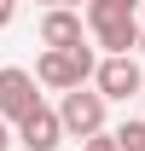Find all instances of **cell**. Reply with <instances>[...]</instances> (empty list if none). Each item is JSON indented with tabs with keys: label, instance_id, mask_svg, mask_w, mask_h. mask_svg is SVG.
I'll use <instances>...</instances> for the list:
<instances>
[{
	"label": "cell",
	"instance_id": "obj_2",
	"mask_svg": "<svg viewBox=\"0 0 145 151\" xmlns=\"http://www.w3.org/2000/svg\"><path fill=\"white\" fill-rule=\"evenodd\" d=\"M105 105L110 99L99 93V87H70V93L58 99V116H64V134L70 139H93V134H105Z\"/></svg>",
	"mask_w": 145,
	"mask_h": 151
},
{
	"label": "cell",
	"instance_id": "obj_8",
	"mask_svg": "<svg viewBox=\"0 0 145 151\" xmlns=\"http://www.w3.org/2000/svg\"><path fill=\"white\" fill-rule=\"evenodd\" d=\"M139 12V0H87V23H99V18H134Z\"/></svg>",
	"mask_w": 145,
	"mask_h": 151
},
{
	"label": "cell",
	"instance_id": "obj_6",
	"mask_svg": "<svg viewBox=\"0 0 145 151\" xmlns=\"http://www.w3.org/2000/svg\"><path fill=\"white\" fill-rule=\"evenodd\" d=\"M41 41L47 47H87V35H81V12L75 6H47V18H41Z\"/></svg>",
	"mask_w": 145,
	"mask_h": 151
},
{
	"label": "cell",
	"instance_id": "obj_4",
	"mask_svg": "<svg viewBox=\"0 0 145 151\" xmlns=\"http://www.w3.org/2000/svg\"><path fill=\"white\" fill-rule=\"evenodd\" d=\"M139 58L134 52H110V58H99V76H93V87H99V93L105 99H134L139 93Z\"/></svg>",
	"mask_w": 145,
	"mask_h": 151
},
{
	"label": "cell",
	"instance_id": "obj_13",
	"mask_svg": "<svg viewBox=\"0 0 145 151\" xmlns=\"http://www.w3.org/2000/svg\"><path fill=\"white\" fill-rule=\"evenodd\" d=\"M47 6H81V0H47Z\"/></svg>",
	"mask_w": 145,
	"mask_h": 151
},
{
	"label": "cell",
	"instance_id": "obj_7",
	"mask_svg": "<svg viewBox=\"0 0 145 151\" xmlns=\"http://www.w3.org/2000/svg\"><path fill=\"white\" fill-rule=\"evenodd\" d=\"M93 29V41H99V47H105V52H134V47H139V18H99V23H87Z\"/></svg>",
	"mask_w": 145,
	"mask_h": 151
},
{
	"label": "cell",
	"instance_id": "obj_10",
	"mask_svg": "<svg viewBox=\"0 0 145 151\" xmlns=\"http://www.w3.org/2000/svg\"><path fill=\"white\" fill-rule=\"evenodd\" d=\"M81 151H122V139L116 134H93V139H81Z\"/></svg>",
	"mask_w": 145,
	"mask_h": 151
},
{
	"label": "cell",
	"instance_id": "obj_11",
	"mask_svg": "<svg viewBox=\"0 0 145 151\" xmlns=\"http://www.w3.org/2000/svg\"><path fill=\"white\" fill-rule=\"evenodd\" d=\"M12 18H18V0H0V29H6Z\"/></svg>",
	"mask_w": 145,
	"mask_h": 151
},
{
	"label": "cell",
	"instance_id": "obj_5",
	"mask_svg": "<svg viewBox=\"0 0 145 151\" xmlns=\"http://www.w3.org/2000/svg\"><path fill=\"white\" fill-rule=\"evenodd\" d=\"M58 139H64V116L47 111V105H35L18 122V145H29V151H58Z\"/></svg>",
	"mask_w": 145,
	"mask_h": 151
},
{
	"label": "cell",
	"instance_id": "obj_1",
	"mask_svg": "<svg viewBox=\"0 0 145 151\" xmlns=\"http://www.w3.org/2000/svg\"><path fill=\"white\" fill-rule=\"evenodd\" d=\"M35 76L41 87H52V93H70V87H87L93 76H99V58H93V47H47V52L35 58Z\"/></svg>",
	"mask_w": 145,
	"mask_h": 151
},
{
	"label": "cell",
	"instance_id": "obj_9",
	"mask_svg": "<svg viewBox=\"0 0 145 151\" xmlns=\"http://www.w3.org/2000/svg\"><path fill=\"white\" fill-rule=\"evenodd\" d=\"M116 139H122V151H145V116H128L116 128Z\"/></svg>",
	"mask_w": 145,
	"mask_h": 151
},
{
	"label": "cell",
	"instance_id": "obj_12",
	"mask_svg": "<svg viewBox=\"0 0 145 151\" xmlns=\"http://www.w3.org/2000/svg\"><path fill=\"white\" fill-rule=\"evenodd\" d=\"M12 139H18V134H12V122L0 116V151H12Z\"/></svg>",
	"mask_w": 145,
	"mask_h": 151
},
{
	"label": "cell",
	"instance_id": "obj_3",
	"mask_svg": "<svg viewBox=\"0 0 145 151\" xmlns=\"http://www.w3.org/2000/svg\"><path fill=\"white\" fill-rule=\"evenodd\" d=\"M35 87H41V76H35V70H18V64H6V70H0V116H6L12 128H18L23 116L41 105Z\"/></svg>",
	"mask_w": 145,
	"mask_h": 151
},
{
	"label": "cell",
	"instance_id": "obj_14",
	"mask_svg": "<svg viewBox=\"0 0 145 151\" xmlns=\"http://www.w3.org/2000/svg\"><path fill=\"white\" fill-rule=\"evenodd\" d=\"M139 52H145V35H139Z\"/></svg>",
	"mask_w": 145,
	"mask_h": 151
}]
</instances>
